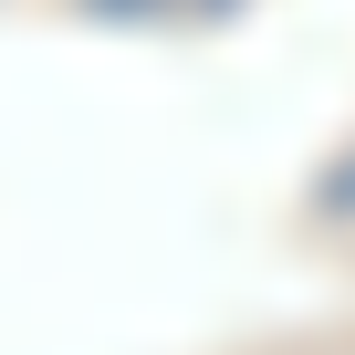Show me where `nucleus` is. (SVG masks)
I'll return each instance as SVG.
<instances>
[{"mask_svg":"<svg viewBox=\"0 0 355 355\" xmlns=\"http://www.w3.org/2000/svg\"><path fill=\"white\" fill-rule=\"evenodd\" d=\"M313 220H324V230H355V146L324 157V178H313Z\"/></svg>","mask_w":355,"mask_h":355,"instance_id":"1","label":"nucleus"},{"mask_svg":"<svg viewBox=\"0 0 355 355\" xmlns=\"http://www.w3.org/2000/svg\"><path fill=\"white\" fill-rule=\"evenodd\" d=\"M73 11H115V21H199V11H230V0H73Z\"/></svg>","mask_w":355,"mask_h":355,"instance_id":"2","label":"nucleus"}]
</instances>
